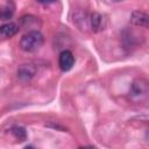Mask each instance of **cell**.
Listing matches in <instances>:
<instances>
[{
  "label": "cell",
  "instance_id": "cell-1",
  "mask_svg": "<svg viewBox=\"0 0 149 149\" xmlns=\"http://www.w3.org/2000/svg\"><path fill=\"white\" fill-rule=\"evenodd\" d=\"M43 42L44 37L38 30H30L21 37L20 48L26 52H35L43 45Z\"/></svg>",
  "mask_w": 149,
  "mask_h": 149
},
{
  "label": "cell",
  "instance_id": "cell-2",
  "mask_svg": "<svg viewBox=\"0 0 149 149\" xmlns=\"http://www.w3.org/2000/svg\"><path fill=\"white\" fill-rule=\"evenodd\" d=\"M130 97L134 99H143L148 95V84L144 79H137L132 84L130 87Z\"/></svg>",
  "mask_w": 149,
  "mask_h": 149
},
{
  "label": "cell",
  "instance_id": "cell-3",
  "mask_svg": "<svg viewBox=\"0 0 149 149\" xmlns=\"http://www.w3.org/2000/svg\"><path fill=\"white\" fill-rule=\"evenodd\" d=\"M74 64V56L70 50H64L59 54L58 57V65L62 71H69L72 69Z\"/></svg>",
  "mask_w": 149,
  "mask_h": 149
},
{
  "label": "cell",
  "instance_id": "cell-4",
  "mask_svg": "<svg viewBox=\"0 0 149 149\" xmlns=\"http://www.w3.org/2000/svg\"><path fill=\"white\" fill-rule=\"evenodd\" d=\"M19 31V26L14 22H7L0 26V38H10Z\"/></svg>",
  "mask_w": 149,
  "mask_h": 149
},
{
  "label": "cell",
  "instance_id": "cell-5",
  "mask_svg": "<svg viewBox=\"0 0 149 149\" xmlns=\"http://www.w3.org/2000/svg\"><path fill=\"white\" fill-rule=\"evenodd\" d=\"M88 23H90L91 30L94 31V33H98V31L104 29V17L99 13H92L90 15Z\"/></svg>",
  "mask_w": 149,
  "mask_h": 149
},
{
  "label": "cell",
  "instance_id": "cell-6",
  "mask_svg": "<svg viewBox=\"0 0 149 149\" xmlns=\"http://www.w3.org/2000/svg\"><path fill=\"white\" fill-rule=\"evenodd\" d=\"M148 15L141 10H135L130 15V22L140 27H148Z\"/></svg>",
  "mask_w": 149,
  "mask_h": 149
},
{
  "label": "cell",
  "instance_id": "cell-7",
  "mask_svg": "<svg viewBox=\"0 0 149 149\" xmlns=\"http://www.w3.org/2000/svg\"><path fill=\"white\" fill-rule=\"evenodd\" d=\"M34 74H35V68L28 64H23L17 70V77L21 80H29L34 77Z\"/></svg>",
  "mask_w": 149,
  "mask_h": 149
},
{
  "label": "cell",
  "instance_id": "cell-8",
  "mask_svg": "<svg viewBox=\"0 0 149 149\" xmlns=\"http://www.w3.org/2000/svg\"><path fill=\"white\" fill-rule=\"evenodd\" d=\"M14 14V5L10 2L0 5V21L9 20Z\"/></svg>",
  "mask_w": 149,
  "mask_h": 149
},
{
  "label": "cell",
  "instance_id": "cell-9",
  "mask_svg": "<svg viewBox=\"0 0 149 149\" xmlns=\"http://www.w3.org/2000/svg\"><path fill=\"white\" fill-rule=\"evenodd\" d=\"M12 134L14 135L15 139H17L19 141H24L27 139V132L23 127H20V126H14L12 129H10Z\"/></svg>",
  "mask_w": 149,
  "mask_h": 149
},
{
  "label": "cell",
  "instance_id": "cell-10",
  "mask_svg": "<svg viewBox=\"0 0 149 149\" xmlns=\"http://www.w3.org/2000/svg\"><path fill=\"white\" fill-rule=\"evenodd\" d=\"M79 149H97L95 147H92V146H86V147H81Z\"/></svg>",
  "mask_w": 149,
  "mask_h": 149
},
{
  "label": "cell",
  "instance_id": "cell-11",
  "mask_svg": "<svg viewBox=\"0 0 149 149\" xmlns=\"http://www.w3.org/2000/svg\"><path fill=\"white\" fill-rule=\"evenodd\" d=\"M24 149H34V148H33V147H31V146H28V147H26V148H24Z\"/></svg>",
  "mask_w": 149,
  "mask_h": 149
}]
</instances>
